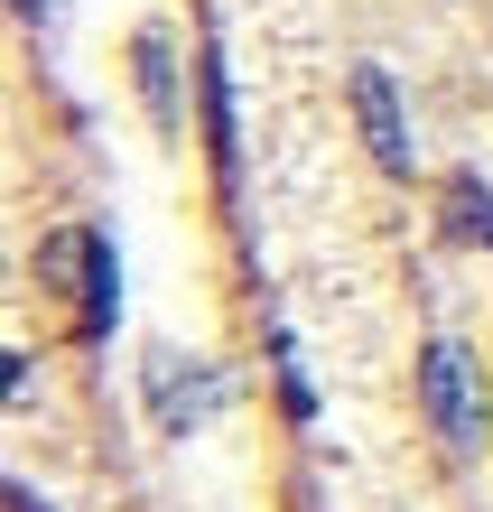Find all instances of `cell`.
I'll use <instances>...</instances> for the list:
<instances>
[{"label": "cell", "mask_w": 493, "mask_h": 512, "mask_svg": "<svg viewBox=\"0 0 493 512\" xmlns=\"http://www.w3.org/2000/svg\"><path fill=\"white\" fill-rule=\"evenodd\" d=\"M354 103H363V140H373L382 168H410V131H400V94L382 66H354Z\"/></svg>", "instance_id": "3957f363"}, {"label": "cell", "mask_w": 493, "mask_h": 512, "mask_svg": "<svg viewBox=\"0 0 493 512\" xmlns=\"http://www.w3.org/2000/svg\"><path fill=\"white\" fill-rule=\"evenodd\" d=\"M419 391H428V419H438V438H447V447H475V391H466L456 345L428 336V354H419Z\"/></svg>", "instance_id": "6da1fadb"}, {"label": "cell", "mask_w": 493, "mask_h": 512, "mask_svg": "<svg viewBox=\"0 0 493 512\" xmlns=\"http://www.w3.org/2000/svg\"><path fill=\"white\" fill-rule=\"evenodd\" d=\"M140 84H149V112L177 122V75H168V28H140Z\"/></svg>", "instance_id": "8992f818"}, {"label": "cell", "mask_w": 493, "mask_h": 512, "mask_svg": "<svg viewBox=\"0 0 493 512\" xmlns=\"http://www.w3.org/2000/svg\"><path fill=\"white\" fill-rule=\"evenodd\" d=\"M19 10H28V19H47V0H19Z\"/></svg>", "instance_id": "ba28073f"}, {"label": "cell", "mask_w": 493, "mask_h": 512, "mask_svg": "<svg viewBox=\"0 0 493 512\" xmlns=\"http://www.w3.org/2000/svg\"><path fill=\"white\" fill-rule=\"evenodd\" d=\"M205 131L214 159H224V187H242V140H233V84H224V47L205 38Z\"/></svg>", "instance_id": "277c9868"}, {"label": "cell", "mask_w": 493, "mask_h": 512, "mask_svg": "<svg viewBox=\"0 0 493 512\" xmlns=\"http://www.w3.org/2000/svg\"><path fill=\"white\" fill-rule=\"evenodd\" d=\"M447 215H456V233H475V243H493V196L475 187V177H456V187H447Z\"/></svg>", "instance_id": "52a82bcc"}, {"label": "cell", "mask_w": 493, "mask_h": 512, "mask_svg": "<svg viewBox=\"0 0 493 512\" xmlns=\"http://www.w3.org/2000/svg\"><path fill=\"white\" fill-rule=\"evenodd\" d=\"M112 317H121V261L103 233H84V336H112Z\"/></svg>", "instance_id": "5b68a950"}, {"label": "cell", "mask_w": 493, "mask_h": 512, "mask_svg": "<svg viewBox=\"0 0 493 512\" xmlns=\"http://www.w3.org/2000/svg\"><path fill=\"white\" fill-rule=\"evenodd\" d=\"M149 410H159V429H196L214 410V373H196L187 354H168V345H149Z\"/></svg>", "instance_id": "7a4b0ae2"}]
</instances>
